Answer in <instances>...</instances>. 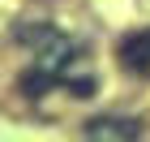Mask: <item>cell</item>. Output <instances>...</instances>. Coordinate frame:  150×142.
Here are the masks:
<instances>
[{"label":"cell","mask_w":150,"mask_h":142,"mask_svg":"<svg viewBox=\"0 0 150 142\" xmlns=\"http://www.w3.org/2000/svg\"><path fill=\"white\" fill-rule=\"evenodd\" d=\"M81 133L86 138H142V121H133V116H94Z\"/></svg>","instance_id":"2"},{"label":"cell","mask_w":150,"mask_h":142,"mask_svg":"<svg viewBox=\"0 0 150 142\" xmlns=\"http://www.w3.org/2000/svg\"><path fill=\"white\" fill-rule=\"evenodd\" d=\"M116 56H120V69L129 73H150V30H129L116 47Z\"/></svg>","instance_id":"1"}]
</instances>
